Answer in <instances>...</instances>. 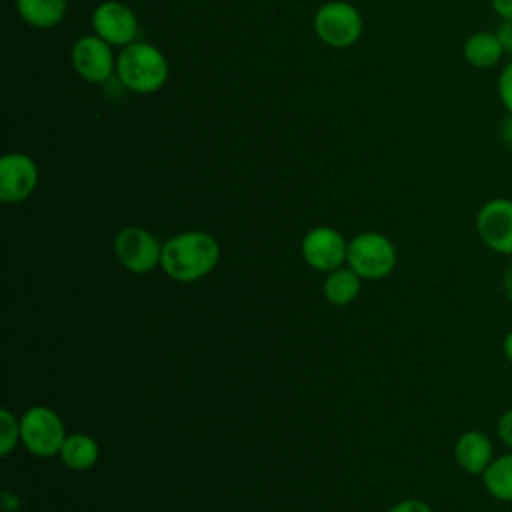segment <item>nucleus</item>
I'll use <instances>...</instances> for the list:
<instances>
[{
  "instance_id": "obj_18",
  "label": "nucleus",
  "mask_w": 512,
  "mask_h": 512,
  "mask_svg": "<svg viewBox=\"0 0 512 512\" xmlns=\"http://www.w3.org/2000/svg\"><path fill=\"white\" fill-rule=\"evenodd\" d=\"M18 438H20V422H16V418L6 408H2L0 410V454L8 456L16 446Z\"/></svg>"
},
{
  "instance_id": "obj_3",
  "label": "nucleus",
  "mask_w": 512,
  "mask_h": 512,
  "mask_svg": "<svg viewBox=\"0 0 512 512\" xmlns=\"http://www.w3.org/2000/svg\"><path fill=\"white\" fill-rule=\"evenodd\" d=\"M346 262L360 278L378 280L394 270L396 248L378 232H362L348 244Z\"/></svg>"
},
{
  "instance_id": "obj_5",
  "label": "nucleus",
  "mask_w": 512,
  "mask_h": 512,
  "mask_svg": "<svg viewBox=\"0 0 512 512\" xmlns=\"http://www.w3.org/2000/svg\"><path fill=\"white\" fill-rule=\"evenodd\" d=\"M20 440L36 456L60 454L66 440L60 416L46 406H32L20 420Z\"/></svg>"
},
{
  "instance_id": "obj_21",
  "label": "nucleus",
  "mask_w": 512,
  "mask_h": 512,
  "mask_svg": "<svg viewBox=\"0 0 512 512\" xmlns=\"http://www.w3.org/2000/svg\"><path fill=\"white\" fill-rule=\"evenodd\" d=\"M388 512H432V508L416 498H408V500H400L398 504H394Z\"/></svg>"
},
{
  "instance_id": "obj_26",
  "label": "nucleus",
  "mask_w": 512,
  "mask_h": 512,
  "mask_svg": "<svg viewBox=\"0 0 512 512\" xmlns=\"http://www.w3.org/2000/svg\"><path fill=\"white\" fill-rule=\"evenodd\" d=\"M502 354L512 364V330L506 332V336L502 338Z\"/></svg>"
},
{
  "instance_id": "obj_11",
  "label": "nucleus",
  "mask_w": 512,
  "mask_h": 512,
  "mask_svg": "<svg viewBox=\"0 0 512 512\" xmlns=\"http://www.w3.org/2000/svg\"><path fill=\"white\" fill-rule=\"evenodd\" d=\"M348 244L330 226L312 228L302 240V256L314 268L322 272L336 270L346 260Z\"/></svg>"
},
{
  "instance_id": "obj_24",
  "label": "nucleus",
  "mask_w": 512,
  "mask_h": 512,
  "mask_svg": "<svg viewBox=\"0 0 512 512\" xmlns=\"http://www.w3.org/2000/svg\"><path fill=\"white\" fill-rule=\"evenodd\" d=\"M490 6L500 20H512V0H490Z\"/></svg>"
},
{
  "instance_id": "obj_9",
  "label": "nucleus",
  "mask_w": 512,
  "mask_h": 512,
  "mask_svg": "<svg viewBox=\"0 0 512 512\" xmlns=\"http://www.w3.org/2000/svg\"><path fill=\"white\" fill-rule=\"evenodd\" d=\"M92 28L96 36L110 46H128L138 32V20L132 8L118 0H106L92 12Z\"/></svg>"
},
{
  "instance_id": "obj_20",
  "label": "nucleus",
  "mask_w": 512,
  "mask_h": 512,
  "mask_svg": "<svg viewBox=\"0 0 512 512\" xmlns=\"http://www.w3.org/2000/svg\"><path fill=\"white\" fill-rule=\"evenodd\" d=\"M496 436L504 446L512 450V406L500 414L496 422Z\"/></svg>"
},
{
  "instance_id": "obj_22",
  "label": "nucleus",
  "mask_w": 512,
  "mask_h": 512,
  "mask_svg": "<svg viewBox=\"0 0 512 512\" xmlns=\"http://www.w3.org/2000/svg\"><path fill=\"white\" fill-rule=\"evenodd\" d=\"M504 46V52L512 56V20H500V24L494 30Z\"/></svg>"
},
{
  "instance_id": "obj_17",
  "label": "nucleus",
  "mask_w": 512,
  "mask_h": 512,
  "mask_svg": "<svg viewBox=\"0 0 512 512\" xmlns=\"http://www.w3.org/2000/svg\"><path fill=\"white\" fill-rule=\"evenodd\" d=\"M360 292V276L352 268H336L324 282V296L336 306H346Z\"/></svg>"
},
{
  "instance_id": "obj_6",
  "label": "nucleus",
  "mask_w": 512,
  "mask_h": 512,
  "mask_svg": "<svg viewBox=\"0 0 512 512\" xmlns=\"http://www.w3.org/2000/svg\"><path fill=\"white\" fill-rule=\"evenodd\" d=\"M476 232L488 250L512 256V198L486 200L476 214Z\"/></svg>"
},
{
  "instance_id": "obj_23",
  "label": "nucleus",
  "mask_w": 512,
  "mask_h": 512,
  "mask_svg": "<svg viewBox=\"0 0 512 512\" xmlns=\"http://www.w3.org/2000/svg\"><path fill=\"white\" fill-rule=\"evenodd\" d=\"M498 138L504 146L512 148V114H508V112L502 118V122L498 124Z\"/></svg>"
},
{
  "instance_id": "obj_12",
  "label": "nucleus",
  "mask_w": 512,
  "mask_h": 512,
  "mask_svg": "<svg viewBox=\"0 0 512 512\" xmlns=\"http://www.w3.org/2000/svg\"><path fill=\"white\" fill-rule=\"evenodd\" d=\"M454 458L464 472L482 476V472L494 460L492 440L482 430H468L456 440Z\"/></svg>"
},
{
  "instance_id": "obj_10",
  "label": "nucleus",
  "mask_w": 512,
  "mask_h": 512,
  "mask_svg": "<svg viewBox=\"0 0 512 512\" xmlns=\"http://www.w3.org/2000/svg\"><path fill=\"white\" fill-rule=\"evenodd\" d=\"M38 184L36 162L22 152H10L0 158V198L4 202L26 200Z\"/></svg>"
},
{
  "instance_id": "obj_25",
  "label": "nucleus",
  "mask_w": 512,
  "mask_h": 512,
  "mask_svg": "<svg viewBox=\"0 0 512 512\" xmlns=\"http://www.w3.org/2000/svg\"><path fill=\"white\" fill-rule=\"evenodd\" d=\"M502 290H504V296L512 302V262L504 268V274H502Z\"/></svg>"
},
{
  "instance_id": "obj_15",
  "label": "nucleus",
  "mask_w": 512,
  "mask_h": 512,
  "mask_svg": "<svg viewBox=\"0 0 512 512\" xmlns=\"http://www.w3.org/2000/svg\"><path fill=\"white\" fill-rule=\"evenodd\" d=\"M480 478H482L484 490L494 500L512 502V450L500 456H494V460L488 464V468L482 472Z\"/></svg>"
},
{
  "instance_id": "obj_16",
  "label": "nucleus",
  "mask_w": 512,
  "mask_h": 512,
  "mask_svg": "<svg viewBox=\"0 0 512 512\" xmlns=\"http://www.w3.org/2000/svg\"><path fill=\"white\" fill-rule=\"evenodd\" d=\"M60 458L72 470H88L98 460V444L88 434H70L60 448Z\"/></svg>"
},
{
  "instance_id": "obj_8",
  "label": "nucleus",
  "mask_w": 512,
  "mask_h": 512,
  "mask_svg": "<svg viewBox=\"0 0 512 512\" xmlns=\"http://www.w3.org/2000/svg\"><path fill=\"white\" fill-rule=\"evenodd\" d=\"M72 66L78 76L88 82L100 84L110 80L116 72V58L106 40L96 34L82 36L72 46Z\"/></svg>"
},
{
  "instance_id": "obj_4",
  "label": "nucleus",
  "mask_w": 512,
  "mask_h": 512,
  "mask_svg": "<svg viewBox=\"0 0 512 512\" xmlns=\"http://www.w3.org/2000/svg\"><path fill=\"white\" fill-rule=\"evenodd\" d=\"M314 32L324 44L332 48H348L362 34V16L352 4L344 0H332L320 6L316 12Z\"/></svg>"
},
{
  "instance_id": "obj_19",
  "label": "nucleus",
  "mask_w": 512,
  "mask_h": 512,
  "mask_svg": "<svg viewBox=\"0 0 512 512\" xmlns=\"http://www.w3.org/2000/svg\"><path fill=\"white\" fill-rule=\"evenodd\" d=\"M496 94L502 108L512 114V58L502 66L496 82Z\"/></svg>"
},
{
  "instance_id": "obj_14",
  "label": "nucleus",
  "mask_w": 512,
  "mask_h": 512,
  "mask_svg": "<svg viewBox=\"0 0 512 512\" xmlns=\"http://www.w3.org/2000/svg\"><path fill=\"white\" fill-rule=\"evenodd\" d=\"M66 0H16L20 18L34 28H52L66 14Z\"/></svg>"
},
{
  "instance_id": "obj_1",
  "label": "nucleus",
  "mask_w": 512,
  "mask_h": 512,
  "mask_svg": "<svg viewBox=\"0 0 512 512\" xmlns=\"http://www.w3.org/2000/svg\"><path fill=\"white\" fill-rule=\"evenodd\" d=\"M220 258L218 242L200 230L182 232L162 246L160 264L178 282H194L216 266Z\"/></svg>"
},
{
  "instance_id": "obj_2",
  "label": "nucleus",
  "mask_w": 512,
  "mask_h": 512,
  "mask_svg": "<svg viewBox=\"0 0 512 512\" xmlns=\"http://www.w3.org/2000/svg\"><path fill=\"white\" fill-rule=\"evenodd\" d=\"M116 74L122 86L138 94H150L168 78L166 56L150 42H130L116 58Z\"/></svg>"
},
{
  "instance_id": "obj_7",
  "label": "nucleus",
  "mask_w": 512,
  "mask_h": 512,
  "mask_svg": "<svg viewBox=\"0 0 512 512\" xmlns=\"http://www.w3.org/2000/svg\"><path fill=\"white\" fill-rule=\"evenodd\" d=\"M114 250L122 266L136 274L154 270L162 258L158 240L140 226L122 228L114 238Z\"/></svg>"
},
{
  "instance_id": "obj_13",
  "label": "nucleus",
  "mask_w": 512,
  "mask_h": 512,
  "mask_svg": "<svg viewBox=\"0 0 512 512\" xmlns=\"http://www.w3.org/2000/svg\"><path fill=\"white\" fill-rule=\"evenodd\" d=\"M462 56L468 66L476 70H490L502 62L506 52L496 32L478 30L464 40Z\"/></svg>"
}]
</instances>
